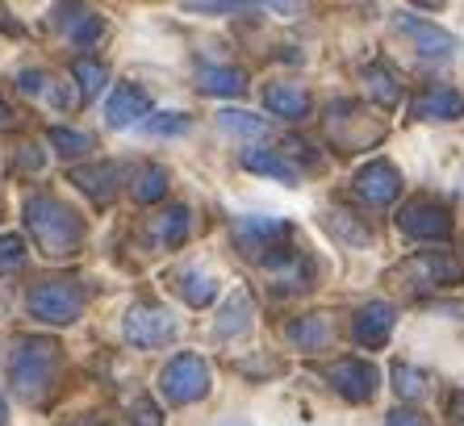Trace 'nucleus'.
<instances>
[{
  "label": "nucleus",
  "mask_w": 464,
  "mask_h": 426,
  "mask_svg": "<svg viewBox=\"0 0 464 426\" xmlns=\"http://www.w3.org/2000/svg\"><path fill=\"white\" fill-rule=\"evenodd\" d=\"M46 139H51V147L59 150L63 160H80V155H88V150L97 147L92 134H84V130H76V126H51Z\"/></svg>",
  "instance_id": "nucleus-26"
},
{
  "label": "nucleus",
  "mask_w": 464,
  "mask_h": 426,
  "mask_svg": "<svg viewBox=\"0 0 464 426\" xmlns=\"http://www.w3.org/2000/svg\"><path fill=\"white\" fill-rule=\"evenodd\" d=\"M197 88L209 96H243L247 72L243 67H197Z\"/></svg>",
  "instance_id": "nucleus-20"
},
{
  "label": "nucleus",
  "mask_w": 464,
  "mask_h": 426,
  "mask_svg": "<svg viewBox=\"0 0 464 426\" xmlns=\"http://www.w3.org/2000/svg\"><path fill=\"white\" fill-rule=\"evenodd\" d=\"M121 331L134 347L142 352H151V347H168V343L180 334V322L168 305H155V301H134L126 309V322H121Z\"/></svg>",
  "instance_id": "nucleus-5"
},
{
  "label": "nucleus",
  "mask_w": 464,
  "mask_h": 426,
  "mask_svg": "<svg viewBox=\"0 0 464 426\" xmlns=\"http://www.w3.org/2000/svg\"><path fill=\"white\" fill-rule=\"evenodd\" d=\"M147 130H151V134H184L188 118H184V113H160V118L147 121Z\"/></svg>",
  "instance_id": "nucleus-33"
},
{
  "label": "nucleus",
  "mask_w": 464,
  "mask_h": 426,
  "mask_svg": "<svg viewBox=\"0 0 464 426\" xmlns=\"http://www.w3.org/2000/svg\"><path fill=\"white\" fill-rule=\"evenodd\" d=\"M59 368H63V347L46 334H22L9 352V381L13 393L30 405H46L59 389Z\"/></svg>",
  "instance_id": "nucleus-1"
},
{
  "label": "nucleus",
  "mask_w": 464,
  "mask_h": 426,
  "mask_svg": "<svg viewBox=\"0 0 464 426\" xmlns=\"http://www.w3.org/2000/svg\"><path fill=\"white\" fill-rule=\"evenodd\" d=\"M393 389H398V397H406V402H419V397L427 393V373H419L411 363H393Z\"/></svg>",
  "instance_id": "nucleus-28"
},
{
  "label": "nucleus",
  "mask_w": 464,
  "mask_h": 426,
  "mask_svg": "<svg viewBox=\"0 0 464 426\" xmlns=\"http://www.w3.org/2000/svg\"><path fill=\"white\" fill-rule=\"evenodd\" d=\"M218 126L230 130V134H264L268 121L256 118V113H247V109H222V113H218Z\"/></svg>",
  "instance_id": "nucleus-29"
},
{
  "label": "nucleus",
  "mask_w": 464,
  "mask_h": 426,
  "mask_svg": "<svg viewBox=\"0 0 464 426\" xmlns=\"http://www.w3.org/2000/svg\"><path fill=\"white\" fill-rule=\"evenodd\" d=\"M251 314H256V309H251V297L238 288L235 297L222 305V314H218V326H214L218 339H238V334H247L251 331Z\"/></svg>",
  "instance_id": "nucleus-21"
},
{
  "label": "nucleus",
  "mask_w": 464,
  "mask_h": 426,
  "mask_svg": "<svg viewBox=\"0 0 464 426\" xmlns=\"http://www.w3.org/2000/svg\"><path fill=\"white\" fill-rule=\"evenodd\" d=\"M289 238H293V226L281 222V218H238L235 222V247L264 267L289 247Z\"/></svg>",
  "instance_id": "nucleus-7"
},
{
  "label": "nucleus",
  "mask_w": 464,
  "mask_h": 426,
  "mask_svg": "<svg viewBox=\"0 0 464 426\" xmlns=\"http://www.w3.org/2000/svg\"><path fill=\"white\" fill-rule=\"evenodd\" d=\"M326 381L335 384V393L347 397L352 405H364L377 397V384H381V373L372 368L368 360H339L326 368Z\"/></svg>",
  "instance_id": "nucleus-9"
},
{
  "label": "nucleus",
  "mask_w": 464,
  "mask_h": 426,
  "mask_svg": "<svg viewBox=\"0 0 464 426\" xmlns=\"http://www.w3.org/2000/svg\"><path fill=\"white\" fill-rule=\"evenodd\" d=\"M411 113L419 121H456L464 113V101H460V92H456V88L435 84V88H427V92L414 96Z\"/></svg>",
  "instance_id": "nucleus-15"
},
{
  "label": "nucleus",
  "mask_w": 464,
  "mask_h": 426,
  "mask_svg": "<svg viewBox=\"0 0 464 426\" xmlns=\"http://www.w3.org/2000/svg\"><path fill=\"white\" fill-rule=\"evenodd\" d=\"M9 126H13V109L0 101V130H9Z\"/></svg>",
  "instance_id": "nucleus-37"
},
{
  "label": "nucleus",
  "mask_w": 464,
  "mask_h": 426,
  "mask_svg": "<svg viewBox=\"0 0 464 426\" xmlns=\"http://www.w3.org/2000/svg\"><path fill=\"white\" fill-rule=\"evenodd\" d=\"M188 13H251V5H230V0H193Z\"/></svg>",
  "instance_id": "nucleus-34"
},
{
  "label": "nucleus",
  "mask_w": 464,
  "mask_h": 426,
  "mask_svg": "<svg viewBox=\"0 0 464 426\" xmlns=\"http://www.w3.org/2000/svg\"><path fill=\"white\" fill-rule=\"evenodd\" d=\"M176 288H180V297L193 309H206L218 297V280L209 272H197V267H184L180 276H176Z\"/></svg>",
  "instance_id": "nucleus-24"
},
{
  "label": "nucleus",
  "mask_w": 464,
  "mask_h": 426,
  "mask_svg": "<svg viewBox=\"0 0 464 426\" xmlns=\"http://www.w3.org/2000/svg\"><path fill=\"white\" fill-rule=\"evenodd\" d=\"M398 230L419 243H443L452 235V209L435 197H414L398 209Z\"/></svg>",
  "instance_id": "nucleus-8"
},
{
  "label": "nucleus",
  "mask_w": 464,
  "mask_h": 426,
  "mask_svg": "<svg viewBox=\"0 0 464 426\" xmlns=\"http://www.w3.org/2000/svg\"><path fill=\"white\" fill-rule=\"evenodd\" d=\"M209 384H214V373H209V363L201 355L184 352L176 360H168V368L160 373V393L168 397L172 405H193L209 393Z\"/></svg>",
  "instance_id": "nucleus-4"
},
{
  "label": "nucleus",
  "mask_w": 464,
  "mask_h": 426,
  "mask_svg": "<svg viewBox=\"0 0 464 426\" xmlns=\"http://www.w3.org/2000/svg\"><path fill=\"white\" fill-rule=\"evenodd\" d=\"M130 418H134V426H160V405L147 402V397H134V405H130Z\"/></svg>",
  "instance_id": "nucleus-32"
},
{
  "label": "nucleus",
  "mask_w": 464,
  "mask_h": 426,
  "mask_svg": "<svg viewBox=\"0 0 464 426\" xmlns=\"http://www.w3.org/2000/svg\"><path fill=\"white\" fill-rule=\"evenodd\" d=\"M67 180L76 184L80 192H88L97 205H109L118 197V180H121V168L118 163H84V168H72Z\"/></svg>",
  "instance_id": "nucleus-13"
},
{
  "label": "nucleus",
  "mask_w": 464,
  "mask_h": 426,
  "mask_svg": "<svg viewBox=\"0 0 464 426\" xmlns=\"http://www.w3.org/2000/svg\"><path fill=\"white\" fill-rule=\"evenodd\" d=\"M264 105L276 113V118H289V121H302L310 118V92L302 84H268L264 88Z\"/></svg>",
  "instance_id": "nucleus-19"
},
{
  "label": "nucleus",
  "mask_w": 464,
  "mask_h": 426,
  "mask_svg": "<svg viewBox=\"0 0 464 426\" xmlns=\"http://www.w3.org/2000/svg\"><path fill=\"white\" fill-rule=\"evenodd\" d=\"M134 201L139 205H160L163 197H168V168H160V163H142L139 171H134Z\"/></svg>",
  "instance_id": "nucleus-23"
},
{
  "label": "nucleus",
  "mask_w": 464,
  "mask_h": 426,
  "mask_svg": "<svg viewBox=\"0 0 464 426\" xmlns=\"http://www.w3.org/2000/svg\"><path fill=\"white\" fill-rule=\"evenodd\" d=\"M54 17H59V30H63L76 46H84V51H88V46H97L101 34H105L101 13H92V9H76V5H72V9H59Z\"/></svg>",
  "instance_id": "nucleus-18"
},
{
  "label": "nucleus",
  "mask_w": 464,
  "mask_h": 426,
  "mask_svg": "<svg viewBox=\"0 0 464 426\" xmlns=\"http://www.w3.org/2000/svg\"><path fill=\"white\" fill-rule=\"evenodd\" d=\"M9 422V405H5V397H0V426Z\"/></svg>",
  "instance_id": "nucleus-38"
},
{
  "label": "nucleus",
  "mask_w": 464,
  "mask_h": 426,
  "mask_svg": "<svg viewBox=\"0 0 464 426\" xmlns=\"http://www.w3.org/2000/svg\"><path fill=\"white\" fill-rule=\"evenodd\" d=\"M389 280H398L406 288H452L464 280V264L448 251H422V256H411L406 264L393 267Z\"/></svg>",
  "instance_id": "nucleus-6"
},
{
  "label": "nucleus",
  "mask_w": 464,
  "mask_h": 426,
  "mask_svg": "<svg viewBox=\"0 0 464 426\" xmlns=\"http://www.w3.org/2000/svg\"><path fill=\"white\" fill-rule=\"evenodd\" d=\"M147 113H151V96L142 92L139 84H118L113 96H109V105H105V121L113 130L134 126V121H142Z\"/></svg>",
  "instance_id": "nucleus-14"
},
{
  "label": "nucleus",
  "mask_w": 464,
  "mask_h": 426,
  "mask_svg": "<svg viewBox=\"0 0 464 426\" xmlns=\"http://www.w3.org/2000/svg\"><path fill=\"white\" fill-rule=\"evenodd\" d=\"M364 88H368V96H372L377 105H385V109H393L401 101L398 75L389 72V67H381V63H368L364 67Z\"/></svg>",
  "instance_id": "nucleus-25"
},
{
  "label": "nucleus",
  "mask_w": 464,
  "mask_h": 426,
  "mask_svg": "<svg viewBox=\"0 0 464 426\" xmlns=\"http://www.w3.org/2000/svg\"><path fill=\"white\" fill-rule=\"evenodd\" d=\"M393 22H398V30L419 46L422 59H452V54L460 51V43H456L452 34L440 30L435 22H422V17H414V13H398Z\"/></svg>",
  "instance_id": "nucleus-11"
},
{
  "label": "nucleus",
  "mask_w": 464,
  "mask_h": 426,
  "mask_svg": "<svg viewBox=\"0 0 464 426\" xmlns=\"http://www.w3.org/2000/svg\"><path fill=\"white\" fill-rule=\"evenodd\" d=\"M188 226H193V213L184 209V205H168L163 213H155L147 230H151V243L160 251H172V247H180L188 238Z\"/></svg>",
  "instance_id": "nucleus-17"
},
{
  "label": "nucleus",
  "mask_w": 464,
  "mask_h": 426,
  "mask_svg": "<svg viewBox=\"0 0 464 426\" xmlns=\"http://www.w3.org/2000/svg\"><path fill=\"white\" fill-rule=\"evenodd\" d=\"M356 197L368 205H393L401 197V171L385 160H372L356 171Z\"/></svg>",
  "instance_id": "nucleus-10"
},
{
  "label": "nucleus",
  "mask_w": 464,
  "mask_h": 426,
  "mask_svg": "<svg viewBox=\"0 0 464 426\" xmlns=\"http://www.w3.org/2000/svg\"><path fill=\"white\" fill-rule=\"evenodd\" d=\"M393 326H398V309L389 305V301H368V305L356 309V318H352V339L360 347H385Z\"/></svg>",
  "instance_id": "nucleus-12"
},
{
  "label": "nucleus",
  "mask_w": 464,
  "mask_h": 426,
  "mask_svg": "<svg viewBox=\"0 0 464 426\" xmlns=\"http://www.w3.org/2000/svg\"><path fill=\"white\" fill-rule=\"evenodd\" d=\"M243 168L256 171V176H272V180H281V184H297V168H293L285 155H276V150H264V147L247 150V155H243Z\"/></svg>",
  "instance_id": "nucleus-22"
},
{
  "label": "nucleus",
  "mask_w": 464,
  "mask_h": 426,
  "mask_svg": "<svg viewBox=\"0 0 464 426\" xmlns=\"http://www.w3.org/2000/svg\"><path fill=\"white\" fill-rule=\"evenodd\" d=\"M25 230L46 259H67L84 247V218L51 192H34L25 201Z\"/></svg>",
  "instance_id": "nucleus-2"
},
{
  "label": "nucleus",
  "mask_w": 464,
  "mask_h": 426,
  "mask_svg": "<svg viewBox=\"0 0 464 426\" xmlns=\"http://www.w3.org/2000/svg\"><path fill=\"white\" fill-rule=\"evenodd\" d=\"M76 426H80V422H76Z\"/></svg>",
  "instance_id": "nucleus-41"
},
{
  "label": "nucleus",
  "mask_w": 464,
  "mask_h": 426,
  "mask_svg": "<svg viewBox=\"0 0 464 426\" xmlns=\"http://www.w3.org/2000/svg\"><path fill=\"white\" fill-rule=\"evenodd\" d=\"M448 410H452V414H460V418H456V422H464V393H456L452 402H448Z\"/></svg>",
  "instance_id": "nucleus-36"
},
{
  "label": "nucleus",
  "mask_w": 464,
  "mask_h": 426,
  "mask_svg": "<svg viewBox=\"0 0 464 426\" xmlns=\"http://www.w3.org/2000/svg\"><path fill=\"white\" fill-rule=\"evenodd\" d=\"M54 80L46 72H22L17 75V88H22L25 96H54V101H59V105H67V96L63 92H54Z\"/></svg>",
  "instance_id": "nucleus-30"
},
{
  "label": "nucleus",
  "mask_w": 464,
  "mask_h": 426,
  "mask_svg": "<svg viewBox=\"0 0 464 426\" xmlns=\"http://www.w3.org/2000/svg\"><path fill=\"white\" fill-rule=\"evenodd\" d=\"M285 339L293 347H302V352H326L335 343V326H331L326 314H305V318H293L285 326Z\"/></svg>",
  "instance_id": "nucleus-16"
},
{
  "label": "nucleus",
  "mask_w": 464,
  "mask_h": 426,
  "mask_svg": "<svg viewBox=\"0 0 464 426\" xmlns=\"http://www.w3.org/2000/svg\"><path fill=\"white\" fill-rule=\"evenodd\" d=\"M72 80L80 84V101H97L101 96V88L109 84V72H105V63H97V59H76L72 63Z\"/></svg>",
  "instance_id": "nucleus-27"
},
{
  "label": "nucleus",
  "mask_w": 464,
  "mask_h": 426,
  "mask_svg": "<svg viewBox=\"0 0 464 426\" xmlns=\"http://www.w3.org/2000/svg\"><path fill=\"white\" fill-rule=\"evenodd\" d=\"M385 426H431V422H427L419 410H393V414L385 418Z\"/></svg>",
  "instance_id": "nucleus-35"
},
{
  "label": "nucleus",
  "mask_w": 464,
  "mask_h": 426,
  "mask_svg": "<svg viewBox=\"0 0 464 426\" xmlns=\"http://www.w3.org/2000/svg\"><path fill=\"white\" fill-rule=\"evenodd\" d=\"M230 426H247V422H230Z\"/></svg>",
  "instance_id": "nucleus-39"
},
{
  "label": "nucleus",
  "mask_w": 464,
  "mask_h": 426,
  "mask_svg": "<svg viewBox=\"0 0 464 426\" xmlns=\"http://www.w3.org/2000/svg\"><path fill=\"white\" fill-rule=\"evenodd\" d=\"M84 288L76 285V280H38V285L30 288V314L38 322H46V326H72V322H80V314H84Z\"/></svg>",
  "instance_id": "nucleus-3"
},
{
  "label": "nucleus",
  "mask_w": 464,
  "mask_h": 426,
  "mask_svg": "<svg viewBox=\"0 0 464 426\" xmlns=\"http://www.w3.org/2000/svg\"><path fill=\"white\" fill-rule=\"evenodd\" d=\"M460 192H464V176H460Z\"/></svg>",
  "instance_id": "nucleus-40"
},
{
  "label": "nucleus",
  "mask_w": 464,
  "mask_h": 426,
  "mask_svg": "<svg viewBox=\"0 0 464 426\" xmlns=\"http://www.w3.org/2000/svg\"><path fill=\"white\" fill-rule=\"evenodd\" d=\"M22 264H25V238L0 235V276H5V272H17Z\"/></svg>",
  "instance_id": "nucleus-31"
}]
</instances>
